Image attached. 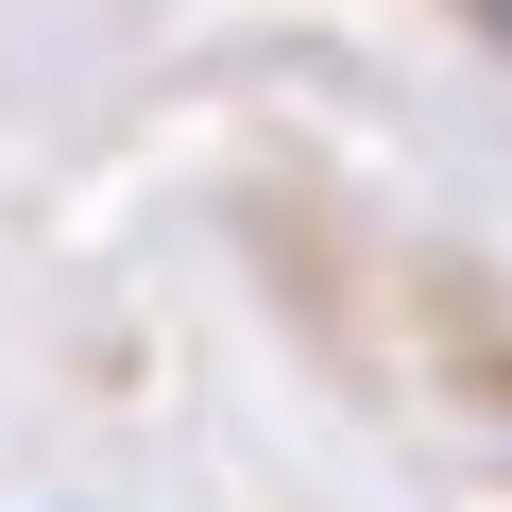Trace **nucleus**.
Instances as JSON below:
<instances>
[{"mask_svg":"<svg viewBox=\"0 0 512 512\" xmlns=\"http://www.w3.org/2000/svg\"><path fill=\"white\" fill-rule=\"evenodd\" d=\"M461 18H478V35H495V52H512V0H461Z\"/></svg>","mask_w":512,"mask_h":512,"instance_id":"nucleus-1","label":"nucleus"}]
</instances>
